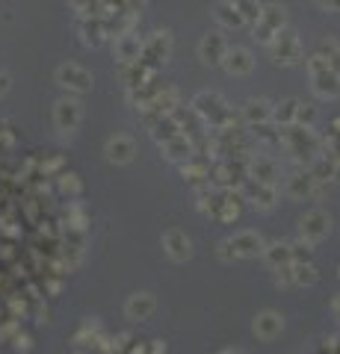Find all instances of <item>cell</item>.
<instances>
[{"label": "cell", "instance_id": "cell-1", "mask_svg": "<svg viewBox=\"0 0 340 354\" xmlns=\"http://www.w3.org/2000/svg\"><path fill=\"white\" fill-rule=\"evenodd\" d=\"M263 248H267V242H263L258 230H240V234L219 242L216 251L222 260H251V257H260Z\"/></svg>", "mask_w": 340, "mask_h": 354}, {"label": "cell", "instance_id": "cell-2", "mask_svg": "<svg viewBox=\"0 0 340 354\" xmlns=\"http://www.w3.org/2000/svg\"><path fill=\"white\" fill-rule=\"evenodd\" d=\"M308 71H311L314 92L320 95V97H325V101H328V97H337L340 95V74L320 57V53L308 59Z\"/></svg>", "mask_w": 340, "mask_h": 354}, {"label": "cell", "instance_id": "cell-3", "mask_svg": "<svg viewBox=\"0 0 340 354\" xmlns=\"http://www.w3.org/2000/svg\"><path fill=\"white\" fill-rule=\"evenodd\" d=\"M276 283L278 286H311L316 283V266L311 260H293L287 266H281V269H276Z\"/></svg>", "mask_w": 340, "mask_h": 354}, {"label": "cell", "instance_id": "cell-4", "mask_svg": "<svg viewBox=\"0 0 340 354\" xmlns=\"http://www.w3.org/2000/svg\"><path fill=\"white\" fill-rule=\"evenodd\" d=\"M332 234V216L325 209H308L299 221V239L308 242V245H316L320 239H325Z\"/></svg>", "mask_w": 340, "mask_h": 354}, {"label": "cell", "instance_id": "cell-5", "mask_svg": "<svg viewBox=\"0 0 340 354\" xmlns=\"http://www.w3.org/2000/svg\"><path fill=\"white\" fill-rule=\"evenodd\" d=\"M281 330H284V316L278 313V310H260V313L251 319V334H255L258 339H263V342L276 339Z\"/></svg>", "mask_w": 340, "mask_h": 354}, {"label": "cell", "instance_id": "cell-6", "mask_svg": "<svg viewBox=\"0 0 340 354\" xmlns=\"http://www.w3.org/2000/svg\"><path fill=\"white\" fill-rule=\"evenodd\" d=\"M269 50H272V59L284 62V65H296V62L302 59L299 39H296L293 32H278V36L269 41Z\"/></svg>", "mask_w": 340, "mask_h": 354}, {"label": "cell", "instance_id": "cell-7", "mask_svg": "<svg viewBox=\"0 0 340 354\" xmlns=\"http://www.w3.org/2000/svg\"><path fill=\"white\" fill-rule=\"evenodd\" d=\"M163 251L169 254V260L175 263H186L193 257V239L184 234L178 227H169L166 234H163Z\"/></svg>", "mask_w": 340, "mask_h": 354}, {"label": "cell", "instance_id": "cell-8", "mask_svg": "<svg viewBox=\"0 0 340 354\" xmlns=\"http://www.w3.org/2000/svg\"><path fill=\"white\" fill-rule=\"evenodd\" d=\"M193 109L199 113L202 118H207L211 124H222V121L228 118V109H225V101L219 95H207V92H202V95H195V101H193Z\"/></svg>", "mask_w": 340, "mask_h": 354}, {"label": "cell", "instance_id": "cell-9", "mask_svg": "<svg viewBox=\"0 0 340 354\" xmlns=\"http://www.w3.org/2000/svg\"><path fill=\"white\" fill-rule=\"evenodd\" d=\"M57 80L62 88H69V92H89L92 88V74L89 71H83L80 65H60L57 68Z\"/></svg>", "mask_w": 340, "mask_h": 354}, {"label": "cell", "instance_id": "cell-10", "mask_svg": "<svg viewBox=\"0 0 340 354\" xmlns=\"http://www.w3.org/2000/svg\"><path fill=\"white\" fill-rule=\"evenodd\" d=\"M107 160L109 162H116V165H125V162H130L136 157V142L130 139V136H125V133H116V136H109L107 139Z\"/></svg>", "mask_w": 340, "mask_h": 354}, {"label": "cell", "instance_id": "cell-11", "mask_svg": "<svg viewBox=\"0 0 340 354\" xmlns=\"http://www.w3.org/2000/svg\"><path fill=\"white\" fill-rule=\"evenodd\" d=\"M157 310V298L151 292H134L125 301V316L130 322H142V319H151Z\"/></svg>", "mask_w": 340, "mask_h": 354}, {"label": "cell", "instance_id": "cell-12", "mask_svg": "<svg viewBox=\"0 0 340 354\" xmlns=\"http://www.w3.org/2000/svg\"><path fill=\"white\" fill-rule=\"evenodd\" d=\"M80 118H83V109L78 101H60L53 106V124H57V130H62V133L78 130Z\"/></svg>", "mask_w": 340, "mask_h": 354}, {"label": "cell", "instance_id": "cell-13", "mask_svg": "<svg viewBox=\"0 0 340 354\" xmlns=\"http://www.w3.org/2000/svg\"><path fill=\"white\" fill-rule=\"evenodd\" d=\"M246 198L258 209H272L278 204V186H269V183H258V180H249L246 186Z\"/></svg>", "mask_w": 340, "mask_h": 354}, {"label": "cell", "instance_id": "cell-14", "mask_svg": "<svg viewBox=\"0 0 340 354\" xmlns=\"http://www.w3.org/2000/svg\"><path fill=\"white\" fill-rule=\"evenodd\" d=\"M225 50H228V44H225V39L219 36V32H207V36L202 39V44H199V57L207 65H222Z\"/></svg>", "mask_w": 340, "mask_h": 354}, {"label": "cell", "instance_id": "cell-15", "mask_svg": "<svg viewBox=\"0 0 340 354\" xmlns=\"http://www.w3.org/2000/svg\"><path fill=\"white\" fill-rule=\"evenodd\" d=\"M278 177H281V169L272 160H267V157H258V160L249 162V180L278 186Z\"/></svg>", "mask_w": 340, "mask_h": 354}, {"label": "cell", "instance_id": "cell-16", "mask_svg": "<svg viewBox=\"0 0 340 354\" xmlns=\"http://www.w3.org/2000/svg\"><path fill=\"white\" fill-rule=\"evenodd\" d=\"M163 145V153H166V160L172 162H186V160H193V142L184 136V133H175L172 139L166 142H160Z\"/></svg>", "mask_w": 340, "mask_h": 354}, {"label": "cell", "instance_id": "cell-17", "mask_svg": "<svg viewBox=\"0 0 340 354\" xmlns=\"http://www.w3.org/2000/svg\"><path fill=\"white\" fill-rule=\"evenodd\" d=\"M222 65H225L228 74H237L240 77V74H249L251 68H255V59H251V53L246 48H228Z\"/></svg>", "mask_w": 340, "mask_h": 354}, {"label": "cell", "instance_id": "cell-18", "mask_svg": "<svg viewBox=\"0 0 340 354\" xmlns=\"http://www.w3.org/2000/svg\"><path fill=\"white\" fill-rule=\"evenodd\" d=\"M320 192V186H316V177L311 171H305V174H293L290 180H287V195L296 198V201H305V198H311Z\"/></svg>", "mask_w": 340, "mask_h": 354}, {"label": "cell", "instance_id": "cell-19", "mask_svg": "<svg viewBox=\"0 0 340 354\" xmlns=\"http://www.w3.org/2000/svg\"><path fill=\"white\" fill-rule=\"evenodd\" d=\"M263 260H267L272 269H281V266H287L296 260V248H293V242H276V245H267L260 254Z\"/></svg>", "mask_w": 340, "mask_h": 354}, {"label": "cell", "instance_id": "cell-20", "mask_svg": "<svg viewBox=\"0 0 340 354\" xmlns=\"http://www.w3.org/2000/svg\"><path fill=\"white\" fill-rule=\"evenodd\" d=\"M166 57H169V32H157V36L142 48V59L166 62Z\"/></svg>", "mask_w": 340, "mask_h": 354}, {"label": "cell", "instance_id": "cell-21", "mask_svg": "<svg viewBox=\"0 0 340 354\" xmlns=\"http://www.w3.org/2000/svg\"><path fill=\"white\" fill-rule=\"evenodd\" d=\"M243 115H246L249 124H263V121H269V118H272V104L267 101V97H255V101H249V104H246Z\"/></svg>", "mask_w": 340, "mask_h": 354}, {"label": "cell", "instance_id": "cell-22", "mask_svg": "<svg viewBox=\"0 0 340 354\" xmlns=\"http://www.w3.org/2000/svg\"><path fill=\"white\" fill-rule=\"evenodd\" d=\"M296 106H299V101L296 97H287V101H281L278 106H272V118L278 121V124H296Z\"/></svg>", "mask_w": 340, "mask_h": 354}, {"label": "cell", "instance_id": "cell-23", "mask_svg": "<svg viewBox=\"0 0 340 354\" xmlns=\"http://www.w3.org/2000/svg\"><path fill=\"white\" fill-rule=\"evenodd\" d=\"M216 21L222 27H243L246 21L240 18V12H237V6L234 3H219L216 6Z\"/></svg>", "mask_w": 340, "mask_h": 354}, {"label": "cell", "instance_id": "cell-24", "mask_svg": "<svg viewBox=\"0 0 340 354\" xmlns=\"http://www.w3.org/2000/svg\"><path fill=\"white\" fill-rule=\"evenodd\" d=\"M184 180L190 183V186H202V183L211 180V171H207L204 165H195V162L186 160L184 162Z\"/></svg>", "mask_w": 340, "mask_h": 354}, {"label": "cell", "instance_id": "cell-25", "mask_svg": "<svg viewBox=\"0 0 340 354\" xmlns=\"http://www.w3.org/2000/svg\"><path fill=\"white\" fill-rule=\"evenodd\" d=\"M243 21H258L260 18V3L258 0H231Z\"/></svg>", "mask_w": 340, "mask_h": 354}, {"label": "cell", "instance_id": "cell-26", "mask_svg": "<svg viewBox=\"0 0 340 354\" xmlns=\"http://www.w3.org/2000/svg\"><path fill=\"white\" fill-rule=\"evenodd\" d=\"M320 50H323L320 57L340 74V44H337V41H323V48H320Z\"/></svg>", "mask_w": 340, "mask_h": 354}, {"label": "cell", "instance_id": "cell-27", "mask_svg": "<svg viewBox=\"0 0 340 354\" xmlns=\"http://www.w3.org/2000/svg\"><path fill=\"white\" fill-rule=\"evenodd\" d=\"M314 121H316V106L314 104H299L296 106V124L314 127Z\"/></svg>", "mask_w": 340, "mask_h": 354}, {"label": "cell", "instance_id": "cell-28", "mask_svg": "<svg viewBox=\"0 0 340 354\" xmlns=\"http://www.w3.org/2000/svg\"><path fill=\"white\" fill-rule=\"evenodd\" d=\"M216 218L219 221H237L240 218V204L237 201H228V198H225V201L219 204V209H216Z\"/></svg>", "mask_w": 340, "mask_h": 354}, {"label": "cell", "instance_id": "cell-29", "mask_svg": "<svg viewBox=\"0 0 340 354\" xmlns=\"http://www.w3.org/2000/svg\"><path fill=\"white\" fill-rule=\"evenodd\" d=\"M60 189H62L65 195H80L83 183L78 180V174H60Z\"/></svg>", "mask_w": 340, "mask_h": 354}, {"label": "cell", "instance_id": "cell-30", "mask_svg": "<svg viewBox=\"0 0 340 354\" xmlns=\"http://www.w3.org/2000/svg\"><path fill=\"white\" fill-rule=\"evenodd\" d=\"M15 348L18 351H30V337H15Z\"/></svg>", "mask_w": 340, "mask_h": 354}, {"label": "cell", "instance_id": "cell-31", "mask_svg": "<svg viewBox=\"0 0 340 354\" xmlns=\"http://www.w3.org/2000/svg\"><path fill=\"white\" fill-rule=\"evenodd\" d=\"M15 334V325H3L0 328V337H12Z\"/></svg>", "mask_w": 340, "mask_h": 354}, {"label": "cell", "instance_id": "cell-32", "mask_svg": "<svg viewBox=\"0 0 340 354\" xmlns=\"http://www.w3.org/2000/svg\"><path fill=\"white\" fill-rule=\"evenodd\" d=\"M6 86H9V77H6V74H0V95L6 92Z\"/></svg>", "mask_w": 340, "mask_h": 354}, {"label": "cell", "instance_id": "cell-33", "mask_svg": "<svg viewBox=\"0 0 340 354\" xmlns=\"http://www.w3.org/2000/svg\"><path fill=\"white\" fill-rule=\"evenodd\" d=\"M219 354H243V351H231V348H228V351H219Z\"/></svg>", "mask_w": 340, "mask_h": 354}, {"label": "cell", "instance_id": "cell-34", "mask_svg": "<svg viewBox=\"0 0 340 354\" xmlns=\"http://www.w3.org/2000/svg\"><path fill=\"white\" fill-rule=\"evenodd\" d=\"M80 354H83V351H80Z\"/></svg>", "mask_w": 340, "mask_h": 354}]
</instances>
